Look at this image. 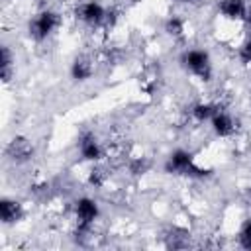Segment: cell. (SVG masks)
<instances>
[{
    "instance_id": "cell-5",
    "label": "cell",
    "mask_w": 251,
    "mask_h": 251,
    "mask_svg": "<svg viewBox=\"0 0 251 251\" xmlns=\"http://www.w3.org/2000/svg\"><path fill=\"white\" fill-rule=\"evenodd\" d=\"M106 10L104 6L98 2V0H84V2H78V6L75 8V16L86 24V25H98L106 20Z\"/></svg>"
},
{
    "instance_id": "cell-2",
    "label": "cell",
    "mask_w": 251,
    "mask_h": 251,
    "mask_svg": "<svg viewBox=\"0 0 251 251\" xmlns=\"http://www.w3.org/2000/svg\"><path fill=\"white\" fill-rule=\"evenodd\" d=\"M59 25V14L53 10H41L31 22H29V35L37 41L49 37L55 27Z\"/></svg>"
},
{
    "instance_id": "cell-17",
    "label": "cell",
    "mask_w": 251,
    "mask_h": 251,
    "mask_svg": "<svg viewBox=\"0 0 251 251\" xmlns=\"http://www.w3.org/2000/svg\"><path fill=\"white\" fill-rule=\"evenodd\" d=\"M127 169H129V173L131 175H143L147 169H149V161L147 159H139V157H133V159H129L127 161Z\"/></svg>"
},
{
    "instance_id": "cell-3",
    "label": "cell",
    "mask_w": 251,
    "mask_h": 251,
    "mask_svg": "<svg viewBox=\"0 0 251 251\" xmlns=\"http://www.w3.org/2000/svg\"><path fill=\"white\" fill-rule=\"evenodd\" d=\"M165 169H167L169 173H176V175H200V173H202L200 169H196L194 157H192V153L186 151V149H175V151L169 155Z\"/></svg>"
},
{
    "instance_id": "cell-11",
    "label": "cell",
    "mask_w": 251,
    "mask_h": 251,
    "mask_svg": "<svg viewBox=\"0 0 251 251\" xmlns=\"http://www.w3.org/2000/svg\"><path fill=\"white\" fill-rule=\"evenodd\" d=\"M0 218L4 224H14L22 218V204L10 198H4L0 202Z\"/></svg>"
},
{
    "instance_id": "cell-16",
    "label": "cell",
    "mask_w": 251,
    "mask_h": 251,
    "mask_svg": "<svg viewBox=\"0 0 251 251\" xmlns=\"http://www.w3.org/2000/svg\"><path fill=\"white\" fill-rule=\"evenodd\" d=\"M237 241H239L241 247L251 249V220H245L243 222V226H241V229L237 233Z\"/></svg>"
},
{
    "instance_id": "cell-7",
    "label": "cell",
    "mask_w": 251,
    "mask_h": 251,
    "mask_svg": "<svg viewBox=\"0 0 251 251\" xmlns=\"http://www.w3.org/2000/svg\"><path fill=\"white\" fill-rule=\"evenodd\" d=\"M6 155H8V159L10 161H14V163H25V161H29L31 159V155H33V145L29 143V139H25V137H14L10 143H8V147H6Z\"/></svg>"
},
{
    "instance_id": "cell-15",
    "label": "cell",
    "mask_w": 251,
    "mask_h": 251,
    "mask_svg": "<svg viewBox=\"0 0 251 251\" xmlns=\"http://www.w3.org/2000/svg\"><path fill=\"white\" fill-rule=\"evenodd\" d=\"M167 245H169V247H173V249L186 247V245H188V235H186V231L173 229V231L167 235Z\"/></svg>"
},
{
    "instance_id": "cell-9",
    "label": "cell",
    "mask_w": 251,
    "mask_h": 251,
    "mask_svg": "<svg viewBox=\"0 0 251 251\" xmlns=\"http://www.w3.org/2000/svg\"><path fill=\"white\" fill-rule=\"evenodd\" d=\"M94 69H96V61L94 57L90 55H78L73 65H71V75L75 80H86L94 75Z\"/></svg>"
},
{
    "instance_id": "cell-6",
    "label": "cell",
    "mask_w": 251,
    "mask_h": 251,
    "mask_svg": "<svg viewBox=\"0 0 251 251\" xmlns=\"http://www.w3.org/2000/svg\"><path fill=\"white\" fill-rule=\"evenodd\" d=\"M78 153L84 161L98 163L104 157V147L100 145V141L92 131H82L78 137Z\"/></svg>"
},
{
    "instance_id": "cell-12",
    "label": "cell",
    "mask_w": 251,
    "mask_h": 251,
    "mask_svg": "<svg viewBox=\"0 0 251 251\" xmlns=\"http://www.w3.org/2000/svg\"><path fill=\"white\" fill-rule=\"evenodd\" d=\"M214 112H216V104H210V102H198L190 110V114H192V118L196 122H208V120H212Z\"/></svg>"
},
{
    "instance_id": "cell-20",
    "label": "cell",
    "mask_w": 251,
    "mask_h": 251,
    "mask_svg": "<svg viewBox=\"0 0 251 251\" xmlns=\"http://www.w3.org/2000/svg\"><path fill=\"white\" fill-rule=\"evenodd\" d=\"M180 2H196V0H180Z\"/></svg>"
},
{
    "instance_id": "cell-4",
    "label": "cell",
    "mask_w": 251,
    "mask_h": 251,
    "mask_svg": "<svg viewBox=\"0 0 251 251\" xmlns=\"http://www.w3.org/2000/svg\"><path fill=\"white\" fill-rule=\"evenodd\" d=\"M98 204L96 200L82 196L75 202V218H76V229H92L96 218H98Z\"/></svg>"
},
{
    "instance_id": "cell-10",
    "label": "cell",
    "mask_w": 251,
    "mask_h": 251,
    "mask_svg": "<svg viewBox=\"0 0 251 251\" xmlns=\"http://www.w3.org/2000/svg\"><path fill=\"white\" fill-rule=\"evenodd\" d=\"M218 10L224 18L229 20H243L245 18V10H247V2L245 0H220Z\"/></svg>"
},
{
    "instance_id": "cell-8",
    "label": "cell",
    "mask_w": 251,
    "mask_h": 251,
    "mask_svg": "<svg viewBox=\"0 0 251 251\" xmlns=\"http://www.w3.org/2000/svg\"><path fill=\"white\" fill-rule=\"evenodd\" d=\"M210 122H212L214 133L220 135V137H229L235 131V120H233V116L229 112H226L224 108H220V106H216V112H214V116H212Z\"/></svg>"
},
{
    "instance_id": "cell-18",
    "label": "cell",
    "mask_w": 251,
    "mask_h": 251,
    "mask_svg": "<svg viewBox=\"0 0 251 251\" xmlns=\"http://www.w3.org/2000/svg\"><path fill=\"white\" fill-rule=\"evenodd\" d=\"M239 57L243 63H251V37L245 39V43L239 47Z\"/></svg>"
},
{
    "instance_id": "cell-14",
    "label": "cell",
    "mask_w": 251,
    "mask_h": 251,
    "mask_svg": "<svg viewBox=\"0 0 251 251\" xmlns=\"http://www.w3.org/2000/svg\"><path fill=\"white\" fill-rule=\"evenodd\" d=\"M165 31H167L169 35H173V37L182 35V31H184V20L178 18V16H171V18L165 22Z\"/></svg>"
},
{
    "instance_id": "cell-13",
    "label": "cell",
    "mask_w": 251,
    "mask_h": 251,
    "mask_svg": "<svg viewBox=\"0 0 251 251\" xmlns=\"http://www.w3.org/2000/svg\"><path fill=\"white\" fill-rule=\"evenodd\" d=\"M106 180H108V169L102 167V165H94V167L90 169V173H88V182H90L92 186L100 188Z\"/></svg>"
},
{
    "instance_id": "cell-1",
    "label": "cell",
    "mask_w": 251,
    "mask_h": 251,
    "mask_svg": "<svg viewBox=\"0 0 251 251\" xmlns=\"http://www.w3.org/2000/svg\"><path fill=\"white\" fill-rule=\"evenodd\" d=\"M182 65L186 67V71H190L200 78H208L212 73L210 55L204 49H186L182 53Z\"/></svg>"
},
{
    "instance_id": "cell-19",
    "label": "cell",
    "mask_w": 251,
    "mask_h": 251,
    "mask_svg": "<svg viewBox=\"0 0 251 251\" xmlns=\"http://www.w3.org/2000/svg\"><path fill=\"white\" fill-rule=\"evenodd\" d=\"M243 20H245V24H247L249 29H251V2L247 4V10H245V18H243Z\"/></svg>"
}]
</instances>
